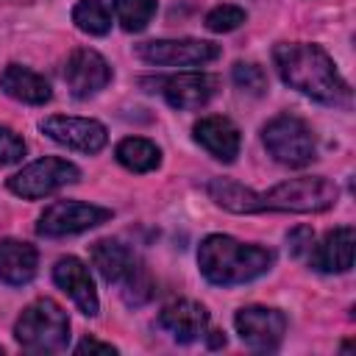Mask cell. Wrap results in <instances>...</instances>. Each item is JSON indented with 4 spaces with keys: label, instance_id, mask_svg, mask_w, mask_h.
I'll use <instances>...</instances> for the list:
<instances>
[{
    "label": "cell",
    "instance_id": "cell-1",
    "mask_svg": "<svg viewBox=\"0 0 356 356\" xmlns=\"http://www.w3.org/2000/svg\"><path fill=\"white\" fill-rule=\"evenodd\" d=\"M275 70L284 83L325 106H350V86L339 75L334 58L309 42H281L273 50Z\"/></svg>",
    "mask_w": 356,
    "mask_h": 356
},
{
    "label": "cell",
    "instance_id": "cell-2",
    "mask_svg": "<svg viewBox=\"0 0 356 356\" xmlns=\"http://www.w3.org/2000/svg\"><path fill=\"white\" fill-rule=\"evenodd\" d=\"M275 256L270 248L239 242L228 234H209L197 248L200 275L214 286L248 284L273 267Z\"/></svg>",
    "mask_w": 356,
    "mask_h": 356
},
{
    "label": "cell",
    "instance_id": "cell-3",
    "mask_svg": "<svg viewBox=\"0 0 356 356\" xmlns=\"http://www.w3.org/2000/svg\"><path fill=\"white\" fill-rule=\"evenodd\" d=\"M14 339L31 353H58L70 342V317L53 298H36L17 317Z\"/></svg>",
    "mask_w": 356,
    "mask_h": 356
},
{
    "label": "cell",
    "instance_id": "cell-4",
    "mask_svg": "<svg viewBox=\"0 0 356 356\" xmlns=\"http://www.w3.org/2000/svg\"><path fill=\"white\" fill-rule=\"evenodd\" d=\"M339 197L334 181L323 175H303L275 184L267 192H259V211H292V214H317L328 211Z\"/></svg>",
    "mask_w": 356,
    "mask_h": 356
},
{
    "label": "cell",
    "instance_id": "cell-5",
    "mask_svg": "<svg viewBox=\"0 0 356 356\" xmlns=\"http://www.w3.org/2000/svg\"><path fill=\"white\" fill-rule=\"evenodd\" d=\"M267 153L284 167H306L317 159L314 131L295 114H278L261 128Z\"/></svg>",
    "mask_w": 356,
    "mask_h": 356
},
{
    "label": "cell",
    "instance_id": "cell-6",
    "mask_svg": "<svg viewBox=\"0 0 356 356\" xmlns=\"http://www.w3.org/2000/svg\"><path fill=\"white\" fill-rule=\"evenodd\" d=\"M78 178H81V170L72 161L58 159V156H44V159L31 161L19 172H14L8 178V189L17 197L39 200V197H44V195H50L67 184H75Z\"/></svg>",
    "mask_w": 356,
    "mask_h": 356
},
{
    "label": "cell",
    "instance_id": "cell-7",
    "mask_svg": "<svg viewBox=\"0 0 356 356\" xmlns=\"http://www.w3.org/2000/svg\"><path fill=\"white\" fill-rule=\"evenodd\" d=\"M111 209H103V206H95V203H81V200H58V203H50L39 222H36V234L39 236H72V234H81V231H89L95 225H103L111 220Z\"/></svg>",
    "mask_w": 356,
    "mask_h": 356
},
{
    "label": "cell",
    "instance_id": "cell-8",
    "mask_svg": "<svg viewBox=\"0 0 356 356\" xmlns=\"http://www.w3.org/2000/svg\"><path fill=\"white\" fill-rule=\"evenodd\" d=\"M136 56L153 67H192L214 61L220 44L206 39H150L136 44Z\"/></svg>",
    "mask_w": 356,
    "mask_h": 356
},
{
    "label": "cell",
    "instance_id": "cell-9",
    "mask_svg": "<svg viewBox=\"0 0 356 356\" xmlns=\"http://www.w3.org/2000/svg\"><path fill=\"white\" fill-rule=\"evenodd\" d=\"M39 131L47 134L53 142L78 150V153H100L108 142V131L103 122L89 120V117H67V114H53L39 122Z\"/></svg>",
    "mask_w": 356,
    "mask_h": 356
},
{
    "label": "cell",
    "instance_id": "cell-10",
    "mask_svg": "<svg viewBox=\"0 0 356 356\" xmlns=\"http://www.w3.org/2000/svg\"><path fill=\"white\" fill-rule=\"evenodd\" d=\"M239 339L253 350H275L286 334V317L273 306H242L234 314Z\"/></svg>",
    "mask_w": 356,
    "mask_h": 356
},
{
    "label": "cell",
    "instance_id": "cell-11",
    "mask_svg": "<svg viewBox=\"0 0 356 356\" xmlns=\"http://www.w3.org/2000/svg\"><path fill=\"white\" fill-rule=\"evenodd\" d=\"M64 83L72 97H92L111 83V64L92 47H78L64 64Z\"/></svg>",
    "mask_w": 356,
    "mask_h": 356
},
{
    "label": "cell",
    "instance_id": "cell-12",
    "mask_svg": "<svg viewBox=\"0 0 356 356\" xmlns=\"http://www.w3.org/2000/svg\"><path fill=\"white\" fill-rule=\"evenodd\" d=\"M53 281H56V286L61 292H67L72 298V303L86 317H95L100 312V300H97V289H95L92 273L81 259H75V256L58 259L56 267H53Z\"/></svg>",
    "mask_w": 356,
    "mask_h": 356
},
{
    "label": "cell",
    "instance_id": "cell-13",
    "mask_svg": "<svg viewBox=\"0 0 356 356\" xmlns=\"http://www.w3.org/2000/svg\"><path fill=\"white\" fill-rule=\"evenodd\" d=\"M217 75L209 72H178L164 81V100L178 111H195L203 108L217 95Z\"/></svg>",
    "mask_w": 356,
    "mask_h": 356
},
{
    "label": "cell",
    "instance_id": "cell-14",
    "mask_svg": "<svg viewBox=\"0 0 356 356\" xmlns=\"http://www.w3.org/2000/svg\"><path fill=\"white\" fill-rule=\"evenodd\" d=\"M159 325L172 334L175 342H195L209 328V312L197 300H172L159 312Z\"/></svg>",
    "mask_w": 356,
    "mask_h": 356
},
{
    "label": "cell",
    "instance_id": "cell-15",
    "mask_svg": "<svg viewBox=\"0 0 356 356\" xmlns=\"http://www.w3.org/2000/svg\"><path fill=\"white\" fill-rule=\"evenodd\" d=\"M353 225H339L323 236L317 248L309 250V261L317 273H348L353 267Z\"/></svg>",
    "mask_w": 356,
    "mask_h": 356
},
{
    "label": "cell",
    "instance_id": "cell-16",
    "mask_svg": "<svg viewBox=\"0 0 356 356\" xmlns=\"http://www.w3.org/2000/svg\"><path fill=\"white\" fill-rule=\"evenodd\" d=\"M89 256H92V264L97 267V273L103 275V281L117 284V286H122L142 267L136 253L128 245H122L120 239H97L92 245Z\"/></svg>",
    "mask_w": 356,
    "mask_h": 356
},
{
    "label": "cell",
    "instance_id": "cell-17",
    "mask_svg": "<svg viewBox=\"0 0 356 356\" xmlns=\"http://www.w3.org/2000/svg\"><path fill=\"white\" fill-rule=\"evenodd\" d=\"M192 134L203 150H209L214 159L225 164H231L239 156L242 136H239V128L228 117H203L200 122H195Z\"/></svg>",
    "mask_w": 356,
    "mask_h": 356
},
{
    "label": "cell",
    "instance_id": "cell-18",
    "mask_svg": "<svg viewBox=\"0 0 356 356\" xmlns=\"http://www.w3.org/2000/svg\"><path fill=\"white\" fill-rule=\"evenodd\" d=\"M39 267V253L31 242L22 239H0V281L8 286H25L33 281Z\"/></svg>",
    "mask_w": 356,
    "mask_h": 356
},
{
    "label": "cell",
    "instance_id": "cell-19",
    "mask_svg": "<svg viewBox=\"0 0 356 356\" xmlns=\"http://www.w3.org/2000/svg\"><path fill=\"white\" fill-rule=\"evenodd\" d=\"M0 89L8 97H14L19 103H28V106H44L53 97L50 83L39 72H33L22 64H8L0 72Z\"/></svg>",
    "mask_w": 356,
    "mask_h": 356
},
{
    "label": "cell",
    "instance_id": "cell-20",
    "mask_svg": "<svg viewBox=\"0 0 356 356\" xmlns=\"http://www.w3.org/2000/svg\"><path fill=\"white\" fill-rule=\"evenodd\" d=\"M209 197L220 209L234 211V214H256L259 211V192L245 186V184H236L231 178H211L209 181Z\"/></svg>",
    "mask_w": 356,
    "mask_h": 356
},
{
    "label": "cell",
    "instance_id": "cell-21",
    "mask_svg": "<svg viewBox=\"0 0 356 356\" xmlns=\"http://www.w3.org/2000/svg\"><path fill=\"white\" fill-rule=\"evenodd\" d=\"M114 156L131 172H150L161 164V150L150 139H142V136H125L114 147Z\"/></svg>",
    "mask_w": 356,
    "mask_h": 356
},
{
    "label": "cell",
    "instance_id": "cell-22",
    "mask_svg": "<svg viewBox=\"0 0 356 356\" xmlns=\"http://www.w3.org/2000/svg\"><path fill=\"white\" fill-rule=\"evenodd\" d=\"M72 22L89 36H106L111 31V11L103 0H81L72 8Z\"/></svg>",
    "mask_w": 356,
    "mask_h": 356
},
{
    "label": "cell",
    "instance_id": "cell-23",
    "mask_svg": "<svg viewBox=\"0 0 356 356\" xmlns=\"http://www.w3.org/2000/svg\"><path fill=\"white\" fill-rule=\"evenodd\" d=\"M114 17L122 25V31L128 33H139L147 28V22L153 19L159 3L156 0H111Z\"/></svg>",
    "mask_w": 356,
    "mask_h": 356
},
{
    "label": "cell",
    "instance_id": "cell-24",
    "mask_svg": "<svg viewBox=\"0 0 356 356\" xmlns=\"http://www.w3.org/2000/svg\"><path fill=\"white\" fill-rule=\"evenodd\" d=\"M231 78H234L236 89H242L245 95L259 97V95L267 92V75H264V70H261L259 64H253V61H236L234 70H231Z\"/></svg>",
    "mask_w": 356,
    "mask_h": 356
},
{
    "label": "cell",
    "instance_id": "cell-25",
    "mask_svg": "<svg viewBox=\"0 0 356 356\" xmlns=\"http://www.w3.org/2000/svg\"><path fill=\"white\" fill-rule=\"evenodd\" d=\"M245 19H248L245 8L231 6V3H222V6H214L206 14V28L214 31V33H228V31H236Z\"/></svg>",
    "mask_w": 356,
    "mask_h": 356
},
{
    "label": "cell",
    "instance_id": "cell-26",
    "mask_svg": "<svg viewBox=\"0 0 356 356\" xmlns=\"http://www.w3.org/2000/svg\"><path fill=\"white\" fill-rule=\"evenodd\" d=\"M25 156V142L17 131H11L8 125H0V167L17 164Z\"/></svg>",
    "mask_w": 356,
    "mask_h": 356
},
{
    "label": "cell",
    "instance_id": "cell-27",
    "mask_svg": "<svg viewBox=\"0 0 356 356\" xmlns=\"http://www.w3.org/2000/svg\"><path fill=\"white\" fill-rule=\"evenodd\" d=\"M286 248L292 256H306L314 248V231L309 225H298L286 234Z\"/></svg>",
    "mask_w": 356,
    "mask_h": 356
},
{
    "label": "cell",
    "instance_id": "cell-28",
    "mask_svg": "<svg viewBox=\"0 0 356 356\" xmlns=\"http://www.w3.org/2000/svg\"><path fill=\"white\" fill-rule=\"evenodd\" d=\"M75 353L78 356H92V353H100V356H114L117 353V348L111 345V342H100V339H95V337H86V339H81L78 345H75Z\"/></svg>",
    "mask_w": 356,
    "mask_h": 356
},
{
    "label": "cell",
    "instance_id": "cell-29",
    "mask_svg": "<svg viewBox=\"0 0 356 356\" xmlns=\"http://www.w3.org/2000/svg\"><path fill=\"white\" fill-rule=\"evenodd\" d=\"M225 345V334L222 331H211V337H209V348H222Z\"/></svg>",
    "mask_w": 356,
    "mask_h": 356
},
{
    "label": "cell",
    "instance_id": "cell-30",
    "mask_svg": "<svg viewBox=\"0 0 356 356\" xmlns=\"http://www.w3.org/2000/svg\"><path fill=\"white\" fill-rule=\"evenodd\" d=\"M0 353H3V348H0Z\"/></svg>",
    "mask_w": 356,
    "mask_h": 356
}]
</instances>
